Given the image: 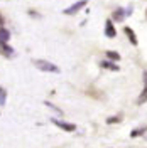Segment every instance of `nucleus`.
Returning <instances> with one entry per match:
<instances>
[{"mask_svg": "<svg viewBox=\"0 0 147 148\" xmlns=\"http://www.w3.org/2000/svg\"><path fill=\"white\" fill-rule=\"evenodd\" d=\"M125 15H127V14H125V10L123 9H117L115 10V12H113V18H115V20H123V18H125Z\"/></svg>", "mask_w": 147, "mask_h": 148, "instance_id": "obj_7", "label": "nucleus"}, {"mask_svg": "<svg viewBox=\"0 0 147 148\" xmlns=\"http://www.w3.org/2000/svg\"><path fill=\"white\" fill-rule=\"evenodd\" d=\"M86 3H88L86 0H80V2H76V3H73L71 7H68V9H64L63 12H64L66 15H74V14H76V12H80V10H81L83 7L86 5Z\"/></svg>", "mask_w": 147, "mask_h": 148, "instance_id": "obj_2", "label": "nucleus"}, {"mask_svg": "<svg viewBox=\"0 0 147 148\" xmlns=\"http://www.w3.org/2000/svg\"><path fill=\"white\" fill-rule=\"evenodd\" d=\"M115 27H113V24H112V20H107L105 22V36L107 37H115Z\"/></svg>", "mask_w": 147, "mask_h": 148, "instance_id": "obj_5", "label": "nucleus"}, {"mask_svg": "<svg viewBox=\"0 0 147 148\" xmlns=\"http://www.w3.org/2000/svg\"><path fill=\"white\" fill-rule=\"evenodd\" d=\"M107 57L112 59V61H119L120 54H119V52H115V51H107Z\"/></svg>", "mask_w": 147, "mask_h": 148, "instance_id": "obj_10", "label": "nucleus"}, {"mask_svg": "<svg viewBox=\"0 0 147 148\" xmlns=\"http://www.w3.org/2000/svg\"><path fill=\"white\" fill-rule=\"evenodd\" d=\"M0 54L5 56V57H12L14 56V49L7 42H0Z\"/></svg>", "mask_w": 147, "mask_h": 148, "instance_id": "obj_4", "label": "nucleus"}, {"mask_svg": "<svg viewBox=\"0 0 147 148\" xmlns=\"http://www.w3.org/2000/svg\"><path fill=\"white\" fill-rule=\"evenodd\" d=\"M146 15H147V12H146Z\"/></svg>", "mask_w": 147, "mask_h": 148, "instance_id": "obj_16", "label": "nucleus"}, {"mask_svg": "<svg viewBox=\"0 0 147 148\" xmlns=\"http://www.w3.org/2000/svg\"><path fill=\"white\" fill-rule=\"evenodd\" d=\"M9 39H10L9 30H5V29H0V42H7Z\"/></svg>", "mask_w": 147, "mask_h": 148, "instance_id": "obj_8", "label": "nucleus"}, {"mask_svg": "<svg viewBox=\"0 0 147 148\" xmlns=\"http://www.w3.org/2000/svg\"><path fill=\"white\" fill-rule=\"evenodd\" d=\"M117 121H120V116H115V118H108V120H107V123L110 125V123H117Z\"/></svg>", "mask_w": 147, "mask_h": 148, "instance_id": "obj_13", "label": "nucleus"}, {"mask_svg": "<svg viewBox=\"0 0 147 148\" xmlns=\"http://www.w3.org/2000/svg\"><path fill=\"white\" fill-rule=\"evenodd\" d=\"M34 66H36L39 71L42 73H59V67L49 61H44V59H34Z\"/></svg>", "mask_w": 147, "mask_h": 148, "instance_id": "obj_1", "label": "nucleus"}, {"mask_svg": "<svg viewBox=\"0 0 147 148\" xmlns=\"http://www.w3.org/2000/svg\"><path fill=\"white\" fill-rule=\"evenodd\" d=\"M144 131H146V128H142V130H135V131H132V136H137V135L144 133Z\"/></svg>", "mask_w": 147, "mask_h": 148, "instance_id": "obj_14", "label": "nucleus"}, {"mask_svg": "<svg viewBox=\"0 0 147 148\" xmlns=\"http://www.w3.org/2000/svg\"><path fill=\"white\" fill-rule=\"evenodd\" d=\"M5 101H7V91L0 86V106H3V104H5Z\"/></svg>", "mask_w": 147, "mask_h": 148, "instance_id": "obj_9", "label": "nucleus"}, {"mask_svg": "<svg viewBox=\"0 0 147 148\" xmlns=\"http://www.w3.org/2000/svg\"><path fill=\"white\" fill-rule=\"evenodd\" d=\"M101 67H108V69H112V71H119V66L112 64V62H107V61L101 62Z\"/></svg>", "mask_w": 147, "mask_h": 148, "instance_id": "obj_12", "label": "nucleus"}, {"mask_svg": "<svg viewBox=\"0 0 147 148\" xmlns=\"http://www.w3.org/2000/svg\"><path fill=\"white\" fill-rule=\"evenodd\" d=\"M125 34H127V37H129V40L130 42H132V44H134V46H137V37H135V34H134V30H132V29L130 27H125Z\"/></svg>", "mask_w": 147, "mask_h": 148, "instance_id": "obj_6", "label": "nucleus"}, {"mask_svg": "<svg viewBox=\"0 0 147 148\" xmlns=\"http://www.w3.org/2000/svg\"><path fill=\"white\" fill-rule=\"evenodd\" d=\"M2 22H3V18H2V17H0V24H2Z\"/></svg>", "mask_w": 147, "mask_h": 148, "instance_id": "obj_15", "label": "nucleus"}, {"mask_svg": "<svg viewBox=\"0 0 147 148\" xmlns=\"http://www.w3.org/2000/svg\"><path fill=\"white\" fill-rule=\"evenodd\" d=\"M146 101H147V86L144 88V91L140 92V96H139V99H137L139 104H142V103H146Z\"/></svg>", "mask_w": 147, "mask_h": 148, "instance_id": "obj_11", "label": "nucleus"}, {"mask_svg": "<svg viewBox=\"0 0 147 148\" xmlns=\"http://www.w3.org/2000/svg\"><path fill=\"white\" fill-rule=\"evenodd\" d=\"M51 121L54 123L56 126H59L61 130H64V131H74V130H76V126L71 125V123H64V121H59V120H56V118H53Z\"/></svg>", "mask_w": 147, "mask_h": 148, "instance_id": "obj_3", "label": "nucleus"}]
</instances>
